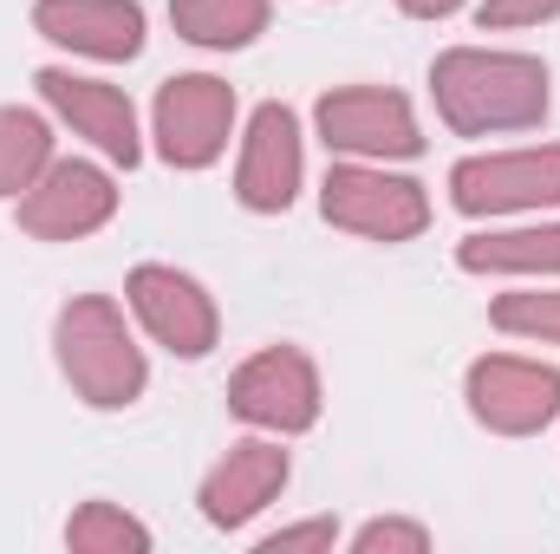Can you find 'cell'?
<instances>
[{
	"mask_svg": "<svg viewBox=\"0 0 560 554\" xmlns=\"http://www.w3.org/2000/svg\"><path fill=\"white\" fill-rule=\"evenodd\" d=\"M463 0H398V13H411V20H450Z\"/></svg>",
	"mask_w": 560,
	"mask_h": 554,
	"instance_id": "603a6c76",
	"label": "cell"
},
{
	"mask_svg": "<svg viewBox=\"0 0 560 554\" xmlns=\"http://www.w3.org/2000/svg\"><path fill=\"white\" fill-rule=\"evenodd\" d=\"M52 163V125L33 105H0V203H20Z\"/></svg>",
	"mask_w": 560,
	"mask_h": 554,
	"instance_id": "e0dca14e",
	"label": "cell"
},
{
	"mask_svg": "<svg viewBox=\"0 0 560 554\" xmlns=\"http://www.w3.org/2000/svg\"><path fill=\"white\" fill-rule=\"evenodd\" d=\"M300 176H306V150H300V118L287 105H255L248 131H242V157H235V196L242 209L255 216H280L293 209L300 196Z\"/></svg>",
	"mask_w": 560,
	"mask_h": 554,
	"instance_id": "7c38bea8",
	"label": "cell"
},
{
	"mask_svg": "<svg viewBox=\"0 0 560 554\" xmlns=\"http://www.w3.org/2000/svg\"><path fill=\"white\" fill-rule=\"evenodd\" d=\"M352 549L359 554H423L430 549V529L423 522H398V516H378V522H365L352 535Z\"/></svg>",
	"mask_w": 560,
	"mask_h": 554,
	"instance_id": "ffe728a7",
	"label": "cell"
},
{
	"mask_svg": "<svg viewBox=\"0 0 560 554\" xmlns=\"http://www.w3.org/2000/svg\"><path fill=\"white\" fill-rule=\"evenodd\" d=\"M150 138L170 170H209L235 138V85L215 72H176L156 85Z\"/></svg>",
	"mask_w": 560,
	"mask_h": 554,
	"instance_id": "277c9868",
	"label": "cell"
},
{
	"mask_svg": "<svg viewBox=\"0 0 560 554\" xmlns=\"http://www.w3.org/2000/svg\"><path fill=\"white\" fill-rule=\"evenodd\" d=\"M430 99L436 118L456 138H502V131H535L555 105L548 66L535 53H495V46H450L430 66Z\"/></svg>",
	"mask_w": 560,
	"mask_h": 554,
	"instance_id": "6da1fadb",
	"label": "cell"
},
{
	"mask_svg": "<svg viewBox=\"0 0 560 554\" xmlns=\"http://www.w3.org/2000/svg\"><path fill=\"white\" fill-rule=\"evenodd\" d=\"M118 216V183L92 157H52L39 183L13 203V222L33 242H85Z\"/></svg>",
	"mask_w": 560,
	"mask_h": 554,
	"instance_id": "8992f818",
	"label": "cell"
},
{
	"mask_svg": "<svg viewBox=\"0 0 560 554\" xmlns=\"http://www.w3.org/2000/svg\"><path fill=\"white\" fill-rule=\"evenodd\" d=\"M52 359L92 412H131L150 385L143 346L112 293H72L52 313Z\"/></svg>",
	"mask_w": 560,
	"mask_h": 554,
	"instance_id": "7a4b0ae2",
	"label": "cell"
},
{
	"mask_svg": "<svg viewBox=\"0 0 560 554\" xmlns=\"http://www.w3.org/2000/svg\"><path fill=\"white\" fill-rule=\"evenodd\" d=\"M229 412L268 437H300L319 424V366L300 346H261L229 379Z\"/></svg>",
	"mask_w": 560,
	"mask_h": 554,
	"instance_id": "9c48e42d",
	"label": "cell"
},
{
	"mask_svg": "<svg viewBox=\"0 0 560 554\" xmlns=\"http://www.w3.org/2000/svg\"><path fill=\"white\" fill-rule=\"evenodd\" d=\"M39 99L59 125H72V138H85L98 157L112 163H138L143 157V131H138V105L125 99V85L112 79H85V72H66V66H46L39 79Z\"/></svg>",
	"mask_w": 560,
	"mask_h": 554,
	"instance_id": "8fae6325",
	"label": "cell"
},
{
	"mask_svg": "<svg viewBox=\"0 0 560 554\" xmlns=\"http://www.w3.org/2000/svg\"><path fill=\"white\" fill-rule=\"evenodd\" d=\"M125 300L138 313V326L176 359H209L215 339H222V313H215V293L196 275L170 268V262H138L125 280Z\"/></svg>",
	"mask_w": 560,
	"mask_h": 554,
	"instance_id": "ba28073f",
	"label": "cell"
},
{
	"mask_svg": "<svg viewBox=\"0 0 560 554\" xmlns=\"http://www.w3.org/2000/svg\"><path fill=\"white\" fill-rule=\"evenodd\" d=\"M66 549L79 554H143L150 549V529H143L131 509H118V503H85L72 522H66Z\"/></svg>",
	"mask_w": 560,
	"mask_h": 554,
	"instance_id": "ac0fdd59",
	"label": "cell"
},
{
	"mask_svg": "<svg viewBox=\"0 0 560 554\" xmlns=\"http://www.w3.org/2000/svg\"><path fill=\"white\" fill-rule=\"evenodd\" d=\"M469 417L495 437H535L560 417V372L522 353H489L463 372Z\"/></svg>",
	"mask_w": 560,
	"mask_h": 554,
	"instance_id": "30bf717a",
	"label": "cell"
},
{
	"mask_svg": "<svg viewBox=\"0 0 560 554\" xmlns=\"http://www.w3.org/2000/svg\"><path fill=\"white\" fill-rule=\"evenodd\" d=\"M555 13H560V0H482L476 7V26L482 33H509V26H541Z\"/></svg>",
	"mask_w": 560,
	"mask_h": 554,
	"instance_id": "44dd1931",
	"label": "cell"
},
{
	"mask_svg": "<svg viewBox=\"0 0 560 554\" xmlns=\"http://www.w3.org/2000/svg\"><path fill=\"white\" fill-rule=\"evenodd\" d=\"M313 125H319L326 150L359 157V163H405L423 150L418 112L392 85H339L313 105Z\"/></svg>",
	"mask_w": 560,
	"mask_h": 554,
	"instance_id": "5b68a950",
	"label": "cell"
},
{
	"mask_svg": "<svg viewBox=\"0 0 560 554\" xmlns=\"http://www.w3.org/2000/svg\"><path fill=\"white\" fill-rule=\"evenodd\" d=\"M319 209L332 229L365 235V242H418L430 229V189L418 176H398L385 163H332L319 183Z\"/></svg>",
	"mask_w": 560,
	"mask_h": 554,
	"instance_id": "3957f363",
	"label": "cell"
},
{
	"mask_svg": "<svg viewBox=\"0 0 560 554\" xmlns=\"http://www.w3.org/2000/svg\"><path fill=\"white\" fill-rule=\"evenodd\" d=\"M33 26L39 39L98 59V66H125L143 53V7L138 0H33Z\"/></svg>",
	"mask_w": 560,
	"mask_h": 554,
	"instance_id": "5bb4252c",
	"label": "cell"
},
{
	"mask_svg": "<svg viewBox=\"0 0 560 554\" xmlns=\"http://www.w3.org/2000/svg\"><path fill=\"white\" fill-rule=\"evenodd\" d=\"M463 275H495V280H560V222L535 229H476L456 242Z\"/></svg>",
	"mask_w": 560,
	"mask_h": 554,
	"instance_id": "9a60e30c",
	"label": "cell"
},
{
	"mask_svg": "<svg viewBox=\"0 0 560 554\" xmlns=\"http://www.w3.org/2000/svg\"><path fill=\"white\" fill-rule=\"evenodd\" d=\"M287 476H293V463H287L280 437H242V443H229V457H222V463L202 476V489H196L202 522H209V529H229V535L248 529L280 489H287Z\"/></svg>",
	"mask_w": 560,
	"mask_h": 554,
	"instance_id": "4fadbf2b",
	"label": "cell"
},
{
	"mask_svg": "<svg viewBox=\"0 0 560 554\" xmlns=\"http://www.w3.org/2000/svg\"><path fill=\"white\" fill-rule=\"evenodd\" d=\"M450 203H456L469 222H482V216L560 209V143L463 157V163L450 170Z\"/></svg>",
	"mask_w": 560,
	"mask_h": 554,
	"instance_id": "52a82bcc",
	"label": "cell"
},
{
	"mask_svg": "<svg viewBox=\"0 0 560 554\" xmlns=\"http://www.w3.org/2000/svg\"><path fill=\"white\" fill-rule=\"evenodd\" d=\"M170 26L202 53H242L268 33V0H170Z\"/></svg>",
	"mask_w": 560,
	"mask_h": 554,
	"instance_id": "2e32d148",
	"label": "cell"
},
{
	"mask_svg": "<svg viewBox=\"0 0 560 554\" xmlns=\"http://www.w3.org/2000/svg\"><path fill=\"white\" fill-rule=\"evenodd\" d=\"M489 320L515 339H541V346H560V287H515V293H495Z\"/></svg>",
	"mask_w": 560,
	"mask_h": 554,
	"instance_id": "d6986e66",
	"label": "cell"
},
{
	"mask_svg": "<svg viewBox=\"0 0 560 554\" xmlns=\"http://www.w3.org/2000/svg\"><path fill=\"white\" fill-rule=\"evenodd\" d=\"M332 542H339V522H332V516H313V522H287L275 535H261L255 549L280 554V549H332Z\"/></svg>",
	"mask_w": 560,
	"mask_h": 554,
	"instance_id": "7402d4cb",
	"label": "cell"
}]
</instances>
